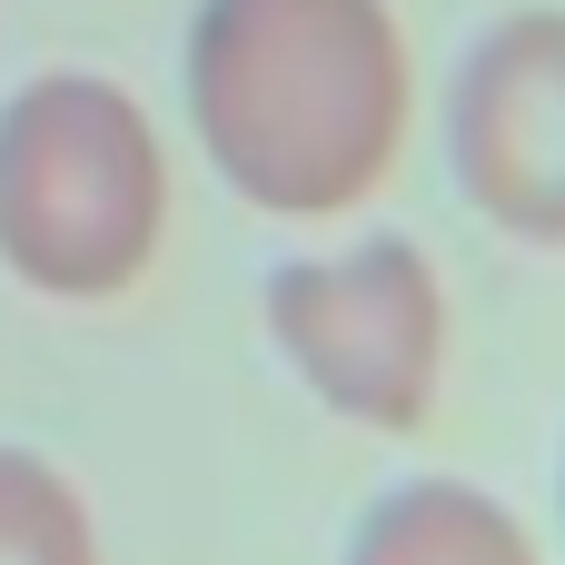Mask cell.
I'll use <instances>...</instances> for the list:
<instances>
[{"mask_svg": "<svg viewBox=\"0 0 565 565\" xmlns=\"http://www.w3.org/2000/svg\"><path fill=\"white\" fill-rule=\"evenodd\" d=\"M447 139L497 228L565 248V10H516L467 50Z\"/></svg>", "mask_w": 565, "mask_h": 565, "instance_id": "4", "label": "cell"}, {"mask_svg": "<svg viewBox=\"0 0 565 565\" xmlns=\"http://www.w3.org/2000/svg\"><path fill=\"white\" fill-rule=\"evenodd\" d=\"M358 565H526V556H516V536H507L497 507H477L457 487H417V497H397L367 526Z\"/></svg>", "mask_w": 565, "mask_h": 565, "instance_id": "5", "label": "cell"}, {"mask_svg": "<svg viewBox=\"0 0 565 565\" xmlns=\"http://www.w3.org/2000/svg\"><path fill=\"white\" fill-rule=\"evenodd\" d=\"M169 169L129 89L50 70L0 109V258L50 298H109L149 268Z\"/></svg>", "mask_w": 565, "mask_h": 565, "instance_id": "2", "label": "cell"}, {"mask_svg": "<svg viewBox=\"0 0 565 565\" xmlns=\"http://www.w3.org/2000/svg\"><path fill=\"white\" fill-rule=\"evenodd\" d=\"M268 328H278V348L298 358L308 387H328L338 407L397 427V417L427 407L447 308H437V278L407 238H367L348 258L278 268L268 278Z\"/></svg>", "mask_w": 565, "mask_h": 565, "instance_id": "3", "label": "cell"}, {"mask_svg": "<svg viewBox=\"0 0 565 565\" xmlns=\"http://www.w3.org/2000/svg\"><path fill=\"white\" fill-rule=\"evenodd\" d=\"M189 119L218 179L278 218L377 189L407 129V40L387 0H199Z\"/></svg>", "mask_w": 565, "mask_h": 565, "instance_id": "1", "label": "cell"}, {"mask_svg": "<svg viewBox=\"0 0 565 565\" xmlns=\"http://www.w3.org/2000/svg\"><path fill=\"white\" fill-rule=\"evenodd\" d=\"M0 565H89V536L30 457H0Z\"/></svg>", "mask_w": 565, "mask_h": 565, "instance_id": "6", "label": "cell"}]
</instances>
